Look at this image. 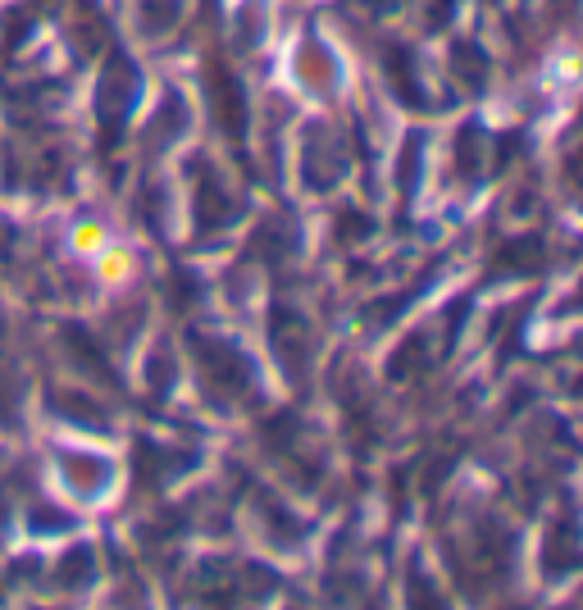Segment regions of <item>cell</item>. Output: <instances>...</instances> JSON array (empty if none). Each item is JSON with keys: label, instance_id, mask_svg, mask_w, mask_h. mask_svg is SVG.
<instances>
[{"label": "cell", "instance_id": "6da1fadb", "mask_svg": "<svg viewBox=\"0 0 583 610\" xmlns=\"http://www.w3.org/2000/svg\"><path fill=\"white\" fill-rule=\"evenodd\" d=\"M210 87H214V115L229 124V132H242V124H246V101H242V87L233 82V73L229 69H214V78H210Z\"/></svg>", "mask_w": 583, "mask_h": 610}]
</instances>
